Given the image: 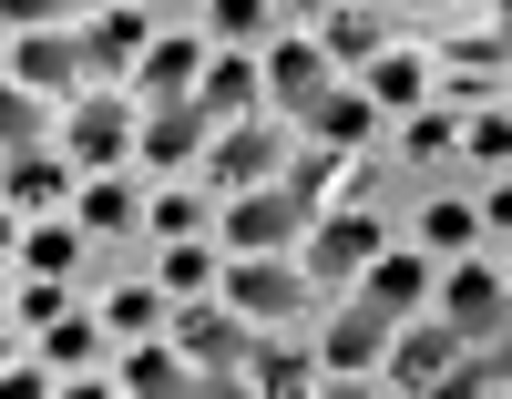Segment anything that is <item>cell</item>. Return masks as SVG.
I'll return each mask as SVG.
<instances>
[{
    "label": "cell",
    "mask_w": 512,
    "mask_h": 399,
    "mask_svg": "<svg viewBox=\"0 0 512 399\" xmlns=\"http://www.w3.org/2000/svg\"><path fill=\"white\" fill-rule=\"evenodd\" d=\"M175 348L195 359V389L236 399V389H246V348H256V328L236 318V307H185V318H175Z\"/></svg>",
    "instance_id": "obj_1"
},
{
    "label": "cell",
    "mask_w": 512,
    "mask_h": 399,
    "mask_svg": "<svg viewBox=\"0 0 512 399\" xmlns=\"http://www.w3.org/2000/svg\"><path fill=\"white\" fill-rule=\"evenodd\" d=\"M226 297H236V318H308L318 287H308V266H287V256H236L226 266Z\"/></svg>",
    "instance_id": "obj_2"
},
{
    "label": "cell",
    "mask_w": 512,
    "mask_h": 399,
    "mask_svg": "<svg viewBox=\"0 0 512 399\" xmlns=\"http://www.w3.org/2000/svg\"><path fill=\"white\" fill-rule=\"evenodd\" d=\"M308 236V205H297L287 185H246L236 205H226V246L236 256H277V246H297Z\"/></svg>",
    "instance_id": "obj_3"
},
{
    "label": "cell",
    "mask_w": 512,
    "mask_h": 399,
    "mask_svg": "<svg viewBox=\"0 0 512 399\" xmlns=\"http://www.w3.org/2000/svg\"><path fill=\"white\" fill-rule=\"evenodd\" d=\"M297 246H308V256H297V266H308V287L338 297V287H349L359 266L379 256V226H369V215H328V226H318V236H297Z\"/></svg>",
    "instance_id": "obj_4"
},
{
    "label": "cell",
    "mask_w": 512,
    "mask_h": 399,
    "mask_svg": "<svg viewBox=\"0 0 512 399\" xmlns=\"http://www.w3.org/2000/svg\"><path fill=\"white\" fill-rule=\"evenodd\" d=\"M277 164H287V154H277V133L246 113V123L216 133V154H205V185H216V195H246V185H267Z\"/></svg>",
    "instance_id": "obj_5"
},
{
    "label": "cell",
    "mask_w": 512,
    "mask_h": 399,
    "mask_svg": "<svg viewBox=\"0 0 512 399\" xmlns=\"http://www.w3.org/2000/svg\"><path fill=\"white\" fill-rule=\"evenodd\" d=\"M502 318H512V297H502V266H461V277L441 287V328L451 338H502Z\"/></svg>",
    "instance_id": "obj_6"
},
{
    "label": "cell",
    "mask_w": 512,
    "mask_h": 399,
    "mask_svg": "<svg viewBox=\"0 0 512 399\" xmlns=\"http://www.w3.org/2000/svg\"><path fill=\"white\" fill-rule=\"evenodd\" d=\"M390 328H400V318H379L369 297H349V307L328 318V369H379V348H390Z\"/></svg>",
    "instance_id": "obj_7"
},
{
    "label": "cell",
    "mask_w": 512,
    "mask_h": 399,
    "mask_svg": "<svg viewBox=\"0 0 512 399\" xmlns=\"http://www.w3.org/2000/svg\"><path fill=\"white\" fill-rule=\"evenodd\" d=\"M123 144H134V113H123L113 93L72 103V164H123Z\"/></svg>",
    "instance_id": "obj_8"
},
{
    "label": "cell",
    "mask_w": 512,
    "mask_h": 399,
    "mask_svg": "<svg viewBox=\"0 0 512 399\" xmlns=\"http://www.w3.org/2000/svg\"><path fill=\"white\" fill-rule=\"evenodd\" d=\"M451 348H461L451 328H400L390 348H379V369H390V389H431V379L451 369Z\"/></svg>",
    "instance_id": "obj_9"
},
{
    "label": "cell",
    "mask_w": 512,
    "mask_h": 399,
    "mask_svg": "<svg viewBox=\"0 0 512 399\" xmlns=\"http://www.w3.org/2000/svg\"><path fill=\"white\" fill-rule=\"evenodd\" d=\"M359 297L379 307V318H410V307L431 297V266H420V256H369L359 266Z\"/></svg>",
    "instance_id": "obj_10"
},
{
    "label": "cell",
    "mask_w": 512,
    "mask_h": 399,
    "mask_svg": "<svg viewBox=\"0 0 512 399\" xmlns=\"http://www.w3.org/2000/svg\"><path fill=\"white\" fill-rule=\"evenodd\" d=\"M134 62H144V21H134V11H113V21L82 31V72H93V82H123Z\"/></svg>",
    "instance_id": "obj_11"
},
{
    "label": "cell",
    "mask_w": 512,
    "mask_h": 399,
    "mask_svg": "<svg viewBox=\"0 0 512 399\" xmlns=\"http://www.w3.org/2000/svg\"><path fill=\"white\" fill-rule=\"evenodd\" d=\"M11 72H21V82H41V93H52V82H72V72H82V31H21Z\"/></svg>",
    "instance_id": "obj_12"
},
{
    "label": "cell",
    "mask_w": 512,
    "mask_h": 399,
    "mask_svg": "<svg viewBox=\"0 0 512 399\" xmlns=\"http://www.w3.org/2000/svg\"><path fill=\"white\" fill-rule=\"evenodd\" d=\"M134 144H144L154 164H185V154L205 144V113H195V103H154V113L134 123Z\"/></svg>",
    "instance_id": "obj_13"
},
{
    "label": "cell",
    "mask_w": 512,
    "mask_h": 399,
    "mask_svg": "<svg viewBox=\"0 0 512 399\" xmlns=\"http://www.w3.org/2000/svg\"><path fill=\"white\" fill-rule=\"evenodd\" d=\"M185 103H195L205 123H236V113L256 103V62H246V52H226V62H216V72H205V82H195V93H185Z\"/></svg>",
    "instance_id": "obj_14"
},
{
    "label": "cell",
    "mask_w": 512,
    "mask_h": 399,
    "mask_svg": "<svg viewBox=\"0 0 512 399\" xmlns=\"http://www.w3.org/2000/svg\"><path fill=\"white\" fill-rule=\"evenodd\" d=\"M267 82H277V103H297V113H308V103L328 93L338 72H328V52H318V41H287V52L267 62Z\"/></svg>",
    "instance_id": "obj_15"
},
{
    "label": "cell",
    "mask_w": 512,
    "mask_h": 399,
    "mask_svg": "<svg viewBox=\"0 0 512 399\" xmlns=\"http://www.w3.org/2000/svg\"><path fill=\"white\" fill-rule=\"evenodd\" d=\"M369 103H390V113H410L420 93H431V62L420 52H369V82H359Z\"/></svg>",
    "instance_id": "obj_16"
},
{
    "label": "cell",
    "mask_w": 512,
    "mask_h": 399,
    "mask_svg": "<svg viewBox=\"0 0 512 399\" xmlns=\"http://www.w3.org/2000/svg\"><path fill=\"white\" fill-rule=\"evenodd\" d=\"M369 93H359V82H328V93L308 103V123H318V144H359V133H369Z\"/></svg>",
    "instance_id": "obj_17"
},
{
    "label": "cell",
    "mask_w": 512,
    "mask_h": 399,
    "mask_svg": "<svg viewBox=\"0 0 512 399\" xmlns=\"http://www.w3.org/2000/svg\"><path fill=\"white\" fill-rule=\"evenodd\" d=\"M328 62H369V52H390V21L379 11H328V41H318Z\"/></svg>",
    "instance_id": "obj_18"
},
{
    "label": "cell",
    "mask_w": 512,
    "mask_h": 399,
    "mask_svg": "<svg viewBox=\"0 0 512 399\" xmlns=\"http://www.w3.org/2000/svg\"><path fill=\"white\" fill-rule=\"evenodd\" d=\"M134 72H144V93H154V103H185V93H195V41H154Z\"/></svg>",
    "instance_id": "obj_19"
},
{
    "label": "cell",
    "mask_w": 512,
    "mask_h": 399,
    "mask_svg": "<svg viewBox=\"0 0 512 399\" xmlns=\"http://www.w3.org/2000/svg\"><path fill=\"white\" fill-rule=\"evenodd\" d=\"M246 379H256V389H277V399H297V389L318 379V359H308V348H287V338H277V348H246Z\"/></svg>",
    "instance_id": "obj_20"
},
{
    "label": "cell",
    "mask_w": 512,
    "mask_h": 399,
    "mask_svg": "<svg viewBox=\"0 0 512 399\" xmlns=\"http://www.w3.org/2000/svg\"><path fill=\"white\" fill-rule=\"evenodd\" d=\"M0 195H11V205H52V195H62V164L41 154V144H21L11 174H0Z\"/></svg>",
    "instance_id": "obj_21"
},
{
    "label": "cell",
    "mask_w": 512,
    "mask_h": 399,
    "mask_svg": "<svg viewBox=\"0 0 512 399\" xmlns=\"http://www.w3.org/2000/svg\"><path fill=\"white\" fill-rule=\"evenodd\" d=\"M134 185H113V174H103V185H82V226H93V236H123V226H134Z\"/></svg>",
    "instance_id": "obj_22"
},
{
    "label": "cell",
    "mask_w": 512,
    "mask_h": 399,
    "mask_svg": "<svg viewBox=\"0 0 512 399\" xmlns=\"http://www.w3.org/2000/svg\"><path fill=\"white\" fill-rule=\"evenodd\" d=\"M93 348H103V328L82 318V307H62L52 318V369H93Z\"/></svg>",
    "instance_id": "obj_23"
},
{
    "label": "cell",
    "mask_w": 512,
    "mask_h": 399,
    "mask_svg": "<svg viewBox=\"0 0 512 399\" xmlns=\"http://www.w3.org/2000/svg\"><path fill=\"white\" fill-rule=\"evenodd\" d=\"M123 389H134V399H154V389H185L175 348H134V359H123Z\"/></svg>",
    "instance_id": "obj_24"
},
{
    "label": "cell",
    "mask_w": 512,
    "mask_h": 399,
    "mask_svg": "<svg viewBox=\"0 0 512 399\" xmlns=\"http://www.w3.org/2000/svg\"><path fill=\"white\" fill-rule=\"evenodd\" d=\"M0 144H11V154H21V144H41V103L21 93V82H0Z\"/></svg>",
    "instance_id": "obj_25"
},
{
    "label": "cell",
    "mask_w": 512,
    "mask_h": 399,
    "mask_svg": "<svg viewBox=\"0 0 512 399\" xmlns=\"http://www.w3.org/2000/svg\"><path fill=\"white\" fill-rule=\"evenodd\" d=\"M451 72H492V82H502V21H492V31H482V21L461 31V41H451Z\"/></svg>",
    "instance_id": "obj_26"
},
{
    "label": "cell",
    "mask_w": 512,
    "mask_h": 399,
    "mask_svg": "<svg viewBox=\"0 0 512 399\" xmlns=\"http://www.w3.org/2000/svg\"><path fill=\"white\" fill-rule=\"evenodd\" d=\"M21 256H31V277H62V266L82 256V236L72 226H41V236H21Z\"/></svg>",
    "instance_id": "obj_27"
},
{
    "label": "cell",
    "mask_w": 512,
    "mask_h": 399,
    "mask_svg": "<svg viewBox=\"0 0 512 399\" xmlns=\"http://www.w3.org/2000/svg\"><path fill=\"white\" fill-rule=\"evenodd\" d=\"M472 236H482L472 205H431V215H420V246H472Z\"/></svg>",
    "instance_id": "obj_28"
},
{
    "label": "cell",
    "mask_w": 512,
    "mask_h": 399,
    "mask_svg": "<svg viewBox=\"0 0 512 399\" xmlns=\"http://www.w3.org/2000/svg\"><path fill=\"white\" fill-rule=\"evenodd\" d=\"M328 174H338V164H328V144H318V154H297V164H287V195H297V205L318 215V195H328Z\"/></svg>",
    "instance_id": "obj_29"
},
{
    "label": "cell",
    "mask_w": 512,
    "mask_h": 399,
    "mask_svg": "<svg viewBox=\"0 0 512 399\" xmlns=\"http://www.w3.org/2000/svg\"><path fill=\"white\" fill-rule=\"evenodd\" d=\"M267 21H277V0H216V31H226V41H256Z\"/></svg>",
    "instance_id": "obj_30"
},
{
    "label": "cell",
    "mask_w": 512,
    "mask_h": 399,
    "mask_svg": "<svg viewBox=\"0 0 512 399\" xmlns=\"http://www.w3.org/2000/svg\"><path fill=\"white\" fill-rule=\"evenodd\" d=\"M62 11H82V0H0L11 31H62Z\"/></svg>",
    "instance_id": "obj_31"
},
{
    "label": "cell",
    "mask_w": 512,
    "mask_h": 399,
    "mask_svg": "<svg viewBox=\"0 0 512 399\" xmlns=\"http://www.w3.org/2000/svg\"><path fill=\"white\" fill-rule=\"evenodd\" d=\"M103 318H113V328H134V338H144V328L164 318V297H154V287H123V297L103 307Z\"/></svg>",
    "instance_id": "obj_32"
},
{
    "label": "cell",
    "mask_w": 512,
    "mask_h": 399,
    "mask_svg": "<svg viewBox=\"0 0 512 399\" xmlns=\"http://www.w3.org/2000/svg\"><path fill=\"white\" fill-rule=\"evenodd\" d=\"M195 215H205L195 195H154V236H195Z\"/></svg>",
    "instance_id": "obj_33"
},
{
    "label": "cell",
    "mask_w": 512,
    "mask_h": 399,
    "mask_svg": "<svg viewBox=\"0 0 512 399\" xmlns=\"http://www.w3.org/2000/svg\"><path fill=\"white\" fill-rule=\"evenodd\" d=\"M62 307H72V297H62V277H41V287H21V318H41V328H52Z\"/></svg>",
    "instance_id": "obj_34"
},
{
    "label": "cell",
    "mask_w": 512,
    "mask_h": 399,
    "mask_svg": "<svg viewBox=\"0 0 512 399\" xmlns=\"http://www.w3.org/2000/svg\"><path fill=\"white\" fill-rule=\"evenodd\" d=\"M461 144H472L482 164H502V113H472V133H461Z\"/></svg>",
    "instance_id": "obj_35"
},
{
    "label": "cell",
    "mask_w": 512,
    "mask_h": 399,
    "mask_svg": "<svg viewBox=\"0 0 512 399\" xmlns=\"http://www.w3.org/2000/svg\"><path fill=\"white\" fill-rule=\"evenodd\" d=\"M277 11H328V0H277Z\"/></svg>",
    "instance_id": "obj_36"
},
{
    "label": "cell",
    "mask_w": 512,
    "mask_h": 399,
    "mask_svg": "<svg viewBox=\"0 0 512 399\" xmlns=\"http://www.w3.org/2000/svg\"><path fill=\"white\" fill-rule=\"evenodd\" d=\"M0 246H21V236H11V215H0Z\"/></svg>",
    "instance_id": "obj_37"
},
{
    "label": "cell",
    "mask_w": 512,
    "mask_h": 399,
    "mask_svg": "<svg viewBox=\"0 0 512 399\" xmlns=\"http://www.w3.org/2000/svg\"><path fill=\"white\" fill-rule=\"evenodd\" d=\"M410 11H420V0H410Z\"/></svg>",
    "instance_id": "obj_38"
}]
</instances>
